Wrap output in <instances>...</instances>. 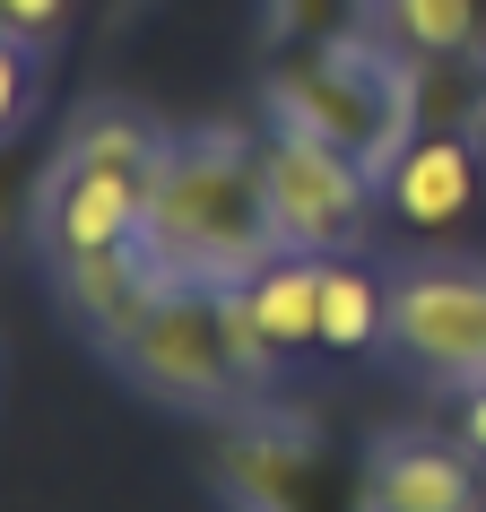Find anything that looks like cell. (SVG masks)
<instances>
[{
    "instance_id": "18",
    "label": "cell",
    "mask_w": 486,
    "mask_h": 512,
    "mask_svg": "<svg viewBox=\"0 0 486 512\" xmlns=\"http://www.w3.org/2000/svg\"><path fill=\"white\" fill-rule=\"evenodd\" d=\"M0 35H18V44H61V35H70V0H0Z\"/></svg>"
},
{
    "instance_id": "6",
    "label": "cell",
    "mask_w": 486,
    "mask_h": 512,
    "mask_svg": "<svg viewBox=\"0 0 486 512\" xmlns=\"http://www.w3.org/2000/svg\"><path fill=\"white\" fill-rule=\"evenodd\" d=\"M148 174H122V165H79L53 157L44 191H35V226H44V252H105V243L148 235Z\"/></svg>"
},
{
    "instance_id": "9",
    "label": "cell",
    "mask_w": 486,
    "mask_h": 512,
    "mask_svg": "<svg viewBox=\"0 0 486 512\" xmlns=\"http://www.w3.org/2000/svg\"><path fill=\"white\" fill-rule=\"evenodd\" d=\"M356 504L365 512H469V504H486L478 452L469 443H434V434H382L365 452Z\"/></svg>"
},
{
    "instance_id": "16",
    "label": "cell",
    "mask_w": 486,
    "mask_h": 512,
    "mask_svg": "<svg viewBox=\"0 0 486 512\" xmlns=\"http://www.w3.org/2000/svg\"><path fill=\"white\" fill-rule=\"evenodd\" d=\"M27 113H35V61L18 35H0V148L27 131Z\"/></svg>"
},
{
    "instance_id": "2",
    "label": "cell",
    "mask_w": 486,
    "mask_h": 512,
    "mask_svg": "<svg viewBox=\"0 0 486 512\" xmlns=\"http://www.w3.org/2000/svg\"><path fill=\"white\" fill-rule=\"evenodd\" d=\"M270 96H278V122H304V131L356 148L374 174L426 131V113H417V61L391 35L374 44L356 27L322 35V44H287V61L270 70Z\"/></svg>"
},
{
    "instance_id": "5",
    "label": "cell",
    "mask_w": 486,
    "mask_h": 512,
    "mask_svg": "<svg viewBox=\"0 0 486 512\" xmlns=\"http://www.w3.org/2000/svg\"><path fill=\"white\" fill-rule=\"evenodd\" d=\"M391 348L417 356L426 374H486V270H426L391 278Z\"/></svg>"
},
{
    "instance_id": "14",
    "label": "cell",
    "mask_w": 486,
    "mask_h": 512,
    "mask_svg": "<svg viewBox=\"0 0 486 512\" xmlns=\"http://www.w3.org/2000/svg\"><path fill=\"white\" fill-rule=\"evenodd\" d=\"M165 148H174V139H165L148 113H131V105L79 113V122H70V139H61V157H79V165H122V174H148V183H157Z\"/></svg>"
},
{
    "instance_id": "7",
    "label": "cell",
    "mask_w": 486,
    "mask_h": 512,
    "mask_svg": "<svg viewBox=\"0 0 486 512\" xmlns=\"http://www.w3.org/2000/svg\"><path fill=\"white\" fill-rule=\"evenodd\" d=\"M382 191H391V217L408 235H460L486 200V165H478V139L469 131H417L400 157L382 165Z\"/></svg>"
},
{
    "instance_id": "17",
    "label": "cell",
    "mask_w": 486,
    "mask_h": 512,
    "mask_svg": "<svg viewBox=\"0 0 486 512\" xmlns=\"http://www.w3.org/2000/svg\"><path fill=\"white\" fill-rule=\"evenodd\" d=\"M270 9H278V35H287V44H322V35L356 27L348 0H270Z\"/></svg>"
},
{
    "instance_id": "8",
    "label": "cell",
    "mask_w": 486,
    "mask_h": 512,
    "mask_svg": "<svg viewBox=\"0 0 486 512\" xmlns=\"http://www.w3.org/2000/svg\"><path fill=\"white\" fill-rule=\"evenodd\" d=\"M53 278H61V304H70L105 348H122V339L157 313V296L174 287V270L157 261V243H148V235L105 243V252H61Z\"/></svg>"
},
{
    "instance_id": "11",
    "label": "cell",
    "mask_w": 486,
    "mask_h": 512,
    "mask_svg": "<svg viewBox=\"0 0 486 512\" xmlns=\"http://www.w3.org/2000/svg\"><path fill=\"white\" fill-rule=\"evenodd\" d=\"M243 313L270 330V348L278 356H304V348H322V252H296V243H278L261 270L235 287Z\"/></svg>"
},
{
    "instance_id": "15",
    "label": "cell",
    "mask_w": 486,
    "mask_h": 512,
    "mask_svg": "<svg viewBox=\"0 0 486 512\" xmlns=\"http://www.w3.org/2000/svg\"><path fill=\"white\" fill-rule=\"evenodd\" d=\"M417 61V53H408ZM417 113L434 131H469L486 139V44L478 53H426L417 61Z\"/></svg>"
},
{
    "instance_id": "19",
    "label": "cell",
    "mask_w": 486,
    "mask_h": 512,
    "mask_svg": "<svg viewBox=\"0 0 486 512\" xmlns=\"http://www.w3.org/2000/svg\"><path fill=\"white\" fill-rule=\"evenodd\" d=\"M460 443L486 460V374H469V391H460Z\"/></svg>"
},
{
    "instance_id": "10",
    "label": "cell",
    "mask_w": 486,
    "mask_h": 512,
    "mask_svg": "<svg viewBox=\"0 0 486 512\" xmlns=\"http://www.w3.org/2000/svg\"><path fill=\"white\" fill-rule=\"evenodd\" d=\"M217 486L226 504H313L322 443L304 434V417H243L217 452Z\"/></svg>"
},
{
    "instance_id": "12",
    "label": "cell",
    "mask_w": 486,
    "mask_h": 512,
    "mask_svg": "<svg viewBox=\"0 0 486 512\" xmlns=\"http://www.w3.org/2000/svg\"><path fill=\"white\" fill-rule=\"evenodd\" d=\"M391 339V278H374L356 252H322V348L374 356Z\"/></svg>"
},
{
    "instance_id": "3",
    "label": "cell",
    "mask_w": 486,
    "mask_h": 512,
    "mask_svg": "<svg viewBox=\"0 0 486 512\" xmlns=\"http://www.w3.org/2000/svg\"><path fill=\"white\" fill-rule=\"evenodd\" d=\"M113 356L131 365L139 391H157L174 408H235V391L261 382L235 339V287H200V278H174L157 296V313Z\"/></svg>"
},
{
    "instance_id": "4",
    "label": "cell",
    "mask_w": 486,
    "mask_h": 512,
    "mask_svg": "<svg viewBox=\"0 0 486 512\" xmlns=\"http://www.w3.org/2000/svg\"><path fill=\"white\" fill-rule=\"evenodd\" d=\"M374 165L339 148V139L304 131V122H278L261 139V200H270L278 243L296 252H356L365 217H374Z\"/></svg>"
},
{
    "instance_id": "13",
    "label": "cell",
    "mask_w": 486,
    "mask_h": 512,
    "mask_svg": "<svg viewBox=\"0 0 486 512\" xmlns=\"http://www.w3.org/2000/svg\"><path fill=\"white\" fill-rule=\"evenodd\" d=\"M374 27L400 53H478L486 44V0H374Z\"/></svg>"
},
{
    "instance_id": "1",
    "label": "cell",
    "mask_w": 486,
    "mask_h": 512,
    "mask_svg": "<svg viewBox=\"0 0 486 512\" xmlns=\"http://www.w3.org/2000/svg\"><path fill=\"white\" fill-rule=\"evenodd\" d=\"M148 243L174 278L200 287H243L278 252L270 200H261V148L235 131L174 139L148 191Z\"/></svg>"
}]
</instances>
